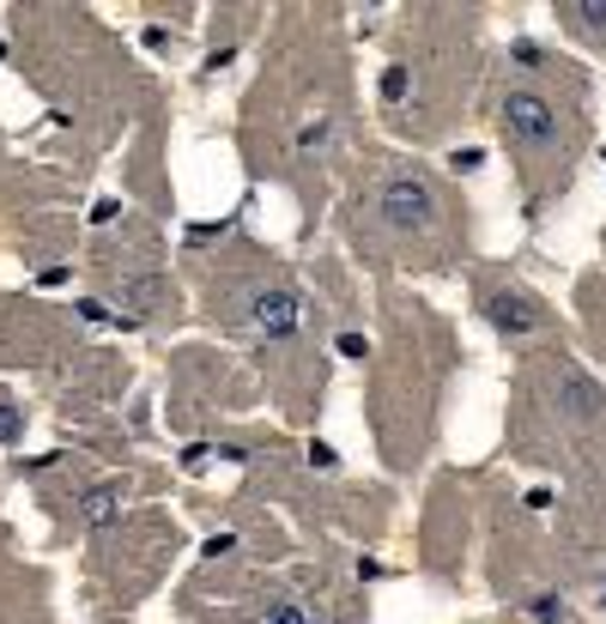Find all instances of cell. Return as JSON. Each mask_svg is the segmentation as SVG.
Listing matches in <instances>:
<instances>
[{
    "instance_id": "cell-3",
    "label": "cell",
    "mask_w": 606,
    "mask_h": 624,
    "mask_svg": "<svg viewBox=\"0 0 606 624\" xmlns=\"http://www.w3.org/2000/svg\"><path fill=\"white\" fill-rule=\"evenodd\" d=\"M558 407H564V419L588 424V419H600V412H606V395L571 364V370H558Z\"/></svg>"
},
{
    "instance_id": "cell-10",
    "label": "cell",
    "mask_w": 606,
    "mask_h": 624,
    "mask_svg": "<svg viewBox=\"0 0 606 624\" xmlns=\"http://www.w3.org/2000/svg\"><path fill=\"white\" fill-rule=\"evenodd\" d=\"M309 467H321V473H333V467H340V454H333L328 443H309Z\"/></svg>"
},
{
    "instance_id": "cell-5",
    "label": "cell",
    "mask_w": 606,
    "mask_h": 624,
    "mask_svg": "<svg viewBox=\"0 0 606 624\" xmlns=\"http://www.w3.org/2000/svg\"><path fill=\"white\" fill-rule=\"evenodd\" d=\"M255 328H261L267 340H286V334L298 328V297L291 291H261L255 297Z\"/></svg>"
},
{
    "instance_id": "cell-2",
    "label": "cell",
    "mask_w": 606,
    "mask_h": 624,
    "mask_svg": "<svg viewBox=\"0 0 606 624\" xmlns=\"http://www.w3.org/2000/svg\"><path fill=\"white\" fill-rule=\"evenodd\" d=\"M382 218H389L394 231H424L431 225V213H436V188L424 176H412V171H401V176H389L382 182Z\"/></svg>"
},
{
    "instance_id": "cell-7",
    "label": "cell",
    "mask_w": 606,
    "mask_h": 624,
    "mask_svg": "<svg viewBox=\"0 0 606 624\" xmlns=\"http://www.w3.org/2000/svg\"><path fill=\"white\" fill-rule=\"evenodd\" d=\"M19 437H24V412L12 400H0V449H12Z\"/></svg>"
},
{
    "instance_id": "cell-6",
    "label": "cell",
    "mask_w": 606,
    "mask_h": 624,
    "mask_svg": "<svg viewBox=\"0 0 606 624\" xmlns=\"http://www.w3.org/2000/svg\"><path fill=\"white\" fill-rule=\"evenodd\" d=\"M564 19L588 37H606V7H564Z\"/></svg>"
},
{
    "instance_id": "cell-1",
    "label": "cell",
    "mask_w": 606,
    "mask_h": 624,
    "mask_svg": "<svg viewBox=\"0 0 606 624\" xmlns=\"http://www.w3.org/2000/svg\"><path fill=\"white\" fill-rule=\"evenodd\" d=\"M504 134L510 146H552L558 140V110H552V98H540V91H510L504 98Z\"/></svg>"
},
{
    "instance_id": "cell-9",
    "label": "cell",
    "mask_w": 606,
    "mask_h": 624,
    "mask_svg": "<svg viewBox=\"0 0 606 624\" xmlns=\"http://www.w3.org/2000/svg\"><path fill=\"white\" fill-rule=\"evenodd\" d=\"M85 515H92V522H110V515H115V485L92 491V503H85Z\"/></svg>"
},
{
    "instance_id": "cell-4",
    "label": "cell",
    "mask_w": 606,
    "mask_h": 624,
    "mask_svg": "<svg viewBox=\"0 0 606 624\" xmlns=\"http://www.w3.org/2000/svg\"><path fill=\"white\" fill-rule=\"evenodd\" d=\"M485 309H492V328L510 334V340H522V334H534L540 321H546V316H540V304H534L527 291H497Z\"/></svg>"
},
{
    "instance_id": "cell-11",
    "label": "cell",
    "mask_w": 606,
    "mask_h": 624,
    "mask_svg": "<svg viewBox=\"0 0 606 624\" xmlns=\"http://www.w3.org/2000/svg\"><path fill=\"white\" fill-rule=\"evenodd\" d=\"M401 91H407V68H389V73H382V98H401Z\"/></svg>"
},
{
    "instance_id": "cell-8",
    "label": "cell",
    "mask_w": 606,
    "mask_h": 624,
    "mask_svg": "<svg viewBox=\"0 0 606 624\" xmlns=\"http://www.w3.org/2000/svg\"><path fill=\"white\" fill-rule=\"evenodd\" d=\"M267 624H316V618H309L298 601H279V606H267Z\"/></svg>"
}]
</instances>
